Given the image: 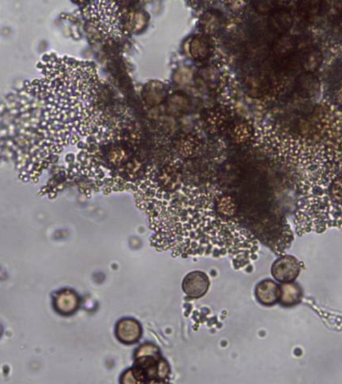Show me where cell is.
Masks as SVG:
<instances>
[{"label":"cell","instance_id":"9c48e42d","mask_svg":"<svg viewBox=\"0 0 342 384\" xmlns=\"http://www.w3.org/2000/svg\"><path fill=\"white\" fill-rule=\"evenodd\" d=\"M121 384H146L147 379H145L144 373L140 372L135 366L129 368L123 373L120 379Z\"/></svg>","mask_w":342,"mask_h":384},{"label":"cell","instance_id":"ba28073f","mask_svg":"<svg viewBox=\"0 0 342 384\" xmlns=\"http://www.w3.org/2000/svg\"><path fill=\"white\" fill-rule=\"evenodd\" d=\"M331 169L334 173L342 175V116L339 129L335 134L332 143V159H331Z\"/></svg>","mask_w":342,"mask_h":384},{"label":"cell","instance_id":"52a82bcc","mask_svg":"<svg viewBox=\"0 0 342 384\" xmlns=\"http://www.w3.org/2000/svg\"><path fill=\"white\" fill-rule=\"evenodd\" d=\"M79 305V296L70 290H64L56 297L55 307L60 313H73L77 309Z\"/></svg>","mask_w":342,"mask_h":384},{"label":"cell","instance_id":"7a4b0ae2","mask_svg":"<svg viewBox=\"0 0 342 384\" xmlns=\"http://www.w3.org/2000/svg\"><path fill=\"white\" fill-rule=\"evenodd\" d=\"M302 264L292 255H283L277 258L272 266V274L276 281L281 283H290L300 277Z\"/></svg>","mask_w":342,"mask_h":384},{"label":"cell","instance_id":"6da1fadb","mask_svg":"<svg viewBox=\"0 0 342 384\" xmlns=\"http://www.w3.org/2000/svg\"><path fill=\"white\" fill-rule=\"evenodd\" d=\"M134 190L157 246L185 257L228 255L239 268L256 258V238L235 219L233 201L224 193L181 181L163 184L153 173Z\"/></svg>","mask_w":342,"mask_h":384},{"label":"cell","instance_id":"30bf717a","mask_svg":"<svg viewBox=\"0 0 342 384\" xmlns=\"http://www.w3.org/2000/svg\"><path fill=\"white\" fill-rule=\"evenodd\" d=\"M146 384H170L166 383L164 379H153V381H147Z\"/></svg>","mask_w":342,"mask_h":384},{"label":"cell","instance_id":"3957f363","mask_svg":"<svg viewBox=\"0 0 342 384\" xmlns=\"http://www.w3.org/2000/svg\"><path fill=\"white\" fill-rule=\"evenodd\" d=\"M209 287V279L202 271H192L183 281V292L192 298H200L207 294Z\"/></svg>","mask_w":342,"mask_h":384},{"label":"cell","instance_id":"277c9868","mask_svg":"<svg viewBox=\"0 0 342 384\" xmlns=\"http://www.w3.org/2000/svg\"><path fill=\"white\" fill-rule=\"evenodd\" d=\"M116 334L119 342L124 344H135L142 336V327L140 322L131 318H125L118 321Z\"/></svg>","mask_w":342,"mask_h":384},{"label":"cell","instance_id":"5b68a950","mask_svg":"<svg viewBox=\"0 0 342 384\" xmlns=\"http://www.w3.org/2000/svg\"><path fill=\"white\" fill-rule=\"evenodd\" d=\"M257 300L266 307H272L279 303L280 295V286L276 281L265 279L259 282L255 290Z\"/></svg>","mask_w":342,"mask_h":384},{"label":"cell","instance_id":"8992f818","mask_svg":"<svg viewBox=\"0 0 342 384\" xmlns=\"http://www.w3.org/2000/svg\"><path fill=\"white\" fill-rule=\"evenodd\" d=\"M303 298L302 288L295 282L285 283L280 286L279 303L285 307H292L300 305Z\"/></svg>","mask_w":342,"mask_h":384}]
</instances>
